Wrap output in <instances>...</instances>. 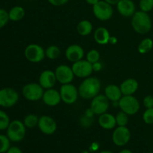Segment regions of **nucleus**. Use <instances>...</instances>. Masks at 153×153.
I'll return each mask as SVG.
<instances>
[{"label": "nucleus", "instance_id": "nucleus-25", "mask_svg": "<svg viewBox=\"0 0 153 153\" xmlns=\"http://www.w3.org/2000/svg\"><path fill=\"white\" fill-rule=\"evenodd\" d=\"M153 48V40L150 37L143 39L137 46V51L140 54L144 55L150 52Z\"/></svg>", "mask_w": 153, "mask_h": 153}, {"label": "nucleus", "instance_id": "nucleus-47", "mask_svg": "<svg viewBox=\"0 0 153 153\" xmlns=\"http://www.w3.org/2000/svg\"><path fill=\"white\" fill-rule=\"evenodd\" d=\"M152 71H153V67H152Z\"/></svg>", "mask_w": 153, "mask_h": 153}, {"label": "nucleus", "instance_id": "nucleus-17", "mask_svg": "<svg viewBox=\"0 0 153 153\" xmlns=\"http://www.w3.org/2000/svg\"><path fill=\"white\" fill-rule=\"evenodd\" d=\"M42 100L46 105L49 107H55L61 102V94L59 91L54 88L46 89L43 93Z\"/></svg>", "mask_w": 153, "mask_h": 153}, {"label": "nucleus", "instance_id": "nucleus-44", "mask_svg": "<svg viewBox=\"0 0 153 153\" xmlns=\"http://www.w3.org/2000/svg\"><path fill=\"white\" fill-rule=\"evenodd\" d=\"M119 153H133V152H131V151L130 150V149H122V150H121Z\"/></svg>", "mask_w": 153, "mask_h": 153}, {"label": "nucleus", "instance_id": "nucleus-15", "mask_svg": "<svg viewBox=\"0 0 153 153\" xmlns=\"http://www.w3.org/2000/svg\"><path fill=\"white\" fill-rule=\"evenodd\" d=\"M57 82L58 81H57L55 71H52L51 70H43L40 73L38 79V83L44 90L53 88Z\"/></svg>", "mask_w": 153, "mask_h": 153}, {"label": "nucleus", "instance_id": "nucleus-8", "mask_svg": "<svg viewBox=\"0 0 153 153\" xmlns=\"http://www.w3.org/2000/svg\"><path fill=\"white\" fill-rule=\"evenodd\" d=\"M24 55L27 61L31 63L41 62L46 58L45 49L36 43L28 45L24 50Z\"/></svg>", "mask_w": 153, "mask_h": 153}, {"label": "nucleus", "instance_id": "nucleus-29", "mask_svg": "<svg viewBox=\"0 0 153 153\" xmlns=\"http://www.w3.org/2000/svg\"><path fill=\"white\" fill-rule=\"evenodd\" d=\"M115 117H116L117 126H126L128 123V115L127 114L120 110L117 114Z\"/></svg>", "mask_w": 153, "mask_h": 153}, {"label": "nucleus", "instance_id": "nucleus-7", "mask_svg": "<svg viewBox=\"0 0 153 153\" xmlns=\"http://www.w3.org/2000/svg\"><path fill=\"white\" fill-rule=\"evenodd\" d=\"M19 96L17 91L12 88H4L0 89V106L9 108L17 103Z\"/></svg>", "mask_w": 153, "mask_h": 153}, {"label": "nucleus", "instance_id": "nucleus-33", "mask_svg": "<svg viewBox=\"0 0 153 153\" xmlns=\"http://www.w3.org/2000/svg\"><path fill=\"white\" fill-rule=\"evenodd\" d=\"M9 20V15L8 11L4 8L0 7V29L4 28L7 23H8Z\"/></svg>", "mask_w": 153, "mask_h": 153}, {"label": "nucleus", "instance_id": "nucleus-1", "mask_svg": "<svg viewBox=\"0 0 153 153\" xmlns=\"http://www.w3.org/2000/svg\"><path fill=\"white\" fill-rule=\"evenodd\" d=\"M101 90V82L97 77L89 76L84 79L78 88L79 97L84 100H92L100 94Z\"/></svg>", "mask_w": 153, "mask_h": 153}, {"label": "nucleus", "instance_id": "nucleus-18", "mask_svg": "<svg viewBox=\"0 0 153 153\" xmlns=\"http://www.w3.org/2000/svg\"><path fill=\"white\" fill-rule=\"evenodd\" d=\"M116 5L118 13L123 17H131L136 12V5L132 0H120Z\"/></svg>", "mask_w": 153, "mask_h": 153}, {"label": "nucleus", "instance_id": "nucleus-16", "mask_svg": "<svg viewBox=\"0 0 153 153\" xmlns=\"http://www.w3.org/2000/svg\"><path fill=\"white\" fill-rule=\"evenodd\" d=\"M66 58L72 63L83 59L85 56V50L83 47L79 44H72L66 49Z\"/></svg>", "mask_w": 153, "mask_h": 153}, {"label": "nucleus", "instance_id": "nucleus-19", "mask_svg": "<svg viewBox=\"0 0 153 153\" xmlns=\"http://www.w3.org/2000/svg\"><path fill=\"white\" fill-rule=\"evenodd\" d=\"M98 123L101 128L105 130H111L115 128L117 126L116 117L110 113L102 114L98 118Z\"/></svg>", "mask_w": 153, "mask_h": 153}, {"label": "nucleus", "instance_id": "nucleus-30", "mask_svg": "<svg viewBox=\"0 0 153 153\" xmlns=\"http://www.w3.org/2000/svg\"><path fill=\"white\" fill-rule=\"evenodd\" d=\"M10 140L7 135L0 134V153H6L10 147Z\"/></svg>", "mask_w": 153, "mask_h": 153}, {"label": "nucleus", "instance_id": "nucleus-2", "mask_svg": "<svg viewBox=\"0 0 153 153\" xmlns=\"http://www.w3.org/2000/svg\"><path fill=\"white\" fill-rule=\"evenodd\" d=\"M131 26L134 31L139 34L149 33L152 29V19L148 13L137 10L131 16Z\"/></svg>", "mask_w": 153, "mask_h": 153}, {"label": "nucleus", "instance_id": "nucleus-26", "mask_svg": "<svg viewBox=\"0 0 153 153\" xmlns=\"http://www.w3.org/2000/svg\"><path fill=\"white\" fill-rule=\"evenodd\" d=\"M46 57L49 60H56L61 55V49L56 45H51L45 49Z\"/></svg>", "mask_w": 153, "mask_h": 153}, {"label": "nucleus", "instance_id": "nucleus-28", "mask_svg": "<svg viewBox=\"0 0 153 153\" xmlns=\"http://www.w3.org/2000/svg\"><path fill=\"white\" fill-rule=\"evenodd\" d=\"M10 123V117L4 111L0 110V131H4L7 128Z\"/></svg>", "mask_w": 153, "mask_h": 153}, {"label": "nucleus", "instance_id": "nucleus-46", "mask_svg": "<svg viewBox=\"0 0 153 153\" xmlns=\"http://www.w3.org/2000/svg\"><path fill=\"white\" fill-rule=\"evenodd\" d=\"M147 153H153L152 152H147Z\"/></svg>", "mask_w": 153, "mask_h": 153}, {"label": "nucleus", "instance_id": "nucleus-32", "mask_svg": "<svg viewBox=\"0 0 153 153\" xmlns=\"http://www.w3.org/2000/svg\"><path fill=\"white\" fill-rule=\"evenodd\" d=\"M139 7L140 10L149 13L153 9V0H140Z\"/></svg>", "mask_w": 153, "mask_h": 153}, {"label": "nucleus", "instance_id": "nucleus-11", "mask_svg": "<svg viewBox=\"0 0 153 153\" xmlns=\"http://www.w3.org/2000/svg\"><path fill=\"white\" fill-rule=\"evenodd\" d=\"M109 100L105 94H98L91 100V108L94 111V114L101 115L108 111L110 106Z\"/></svg>", "mask_w": 153, "mask_h": 153}, {"label": "nucleus", "instance_id": "nucleus-5", "mask_svg": "<svg viewBox=\"0 0 153 153\" xmlns=\"http://www.w3.org/2000/svg\"><path fill=\"white\" fill-rule=\"evenodd\" d=\"M44 89L39 83L31 82L24 85L22 89V96L30 102H37L42 100Z\"/></svg>", "mask_w": 153, "mask_h": 153}, {"label": "nucleus", "instance_id": "nucleus-38", "mask_svg": "<svg viewBox=\"0 0 153 153\" xmlns=\"http://www.w3.org/2000/svg\"><path fill=\"white\" fill-rule=\"evenodd\" d=\"M92 66L94 72H100L102 70V64L100 61L94 63V64H92Z\"/></svg>", "mask_w": 153, "mask_h": 153}, {"label": "nucleus", "instance_id": "nucleus-31", "mask_svg": "<svg viewBox=\"0 0 153 153\" xmlns=\"http://www.w3.org/2000/svg\"><path fill=\"white\" fill-rule=\"evenodd\" d=\"M86 59L91 64H94L96 62L100 61V53L97 49H91L89 52L87 53Z\"/></svg>", "mask_w": 153, "mask_h": 153}, {"label": "nucleus", "instance_id": "nucleus-23", "mask_svg": "<svg viewBox=\"0 0 153 153\" xmlns=\"http://www.w3.org/2000/svg\"><path fill=\"white\" fill-rule=\"evenodd\" d=\"M76 30L79 35L86 37L91 34L93 31V24L88 19H83L78 23Z\"/></svg>", "mask_w": 153, "mask_h": 153}, {"label": "nucleus", "instance_id": "nucleus-37", "mask_svg": "<svg viewBox=\"0 0 153 153\" xmlns=\"http://www.w3.org/2000/svg\"><path fill=\"white\" fill-rule=\"evenodd\" d=\"M47 1L52 5L55 6V7H60V6H63L67 4L69 0H47Z\"/></svg>", "mask_w": 153, "mask_h": 153}, {"label": "nucleus", "instance_id": "nucleus-24", "mask_svg": "<svg viewBox=\"0 0 153 153\" xmlns=\"http://www.w3.org/2000/svg\"><path fill=\"white\" fill-rule=\"evenodd\" d=\"M8 15L10 20L13 21V22L20 21L21 19H23L25 15V9L22 6H13L9 10Z\"/></svg>", "mask_w": 153, "mask_h": 153}, {"label": "nucleus", "instance_id": "nucleus-45", "mask_svg": "<svg viewBox=\"0 0 153 153\" xmlns=\"http://www.w3.org/2000/svg\"><path fill=\"white\" fill-rule=\"evenodd\" d=\"M100 153H113L111 151H109V150H103L101 151Z\"/></svg>", "mask_w": 153, "mask_h": 153}, {"label": "nucleus", "instance_id": "nucleus-41", "mask_svg": "<svg viewBox=\"0 0 153 153\" xmlns=\"http://www.w3.org/2000/svg\"><path fill=\"white\" fill-rule=\"evenodd\" d=\"M117 43V38L116 37H114V36H113V37H111V36L110 37V40H109V43H111V44H115V43Z\"/></svg>", "mask_w": 153, "mask_h": 153}, {"label": "nucleus", "instance_id": "nucleus-4", "mask_svg": "<svg viewBox=\"0 0 153 153\" xmlns=\"http://www.w3.org/2000/svg\"><path fill=\"white\" fill-rule=\"evenodd\" d=\"M118 107L128 116H132L138 113L140 104L139 100L133 95L123 96L118 102Z\"/></svg>", "mask_w": 153, "mask_h": 153}, {"label": "nucleus", "instance_id": "nucleus-12", "mask_svg": "<svg viewBox=\"0 0 153 153\" xmlns=\"http://www.w3.org/2000/svg\"><path fill=\"white\" fill-rule=\"evenodd\" d=\"M131 131L127 126H117L112 134V141L117 146H123L131 140Z\"/></svg>", "mask_w": 153, "mask_h": 153}, {"label": "nucleus", "instance_id": "nucleus-3", "mask_svg": "<svg viewBox=\"0 0 153 153\" xmlns=\"http://www.w3.org/2000/svg\"><path fill=\"white\" fill-rule=\"evenodd\" d=\"M6 135L11 142L18 143L22 141L26 134V127L23 122L19 120L10 121L8 127L6 129Z\"/></svg>", "mask_w": 153, "mask_h": 153}, {"label": "nucleus", "instance_id": "nucleus-39", "mask_svg": "<svg viewBox=\"0 0 153 153\" xmlns=\"http://www.w3.org/2000/svg\"><path fill=\"white\" fill-rule=\"evenodd\" d=\"M6 153H22V151L17 146H10Z\"/></svg>", "mask_w": 153, "mask_h": 153}, {"label": "nucleus", "instance_id": "nucleus-6", "mask_svg": "<svg viewBox=\"0 0 153 153\" xmlns=\"http://www.w3.org/2000/svg\"><path fill=\"white\" fill-rule=\"evenodd\" d=\"M93 13L97 19L100 21H107L111 19L114 14L113 7L111 4L104 0L93 5Z\"/></svg>", "mask_w": 153, "mask_h": 153}, {"label": "nucleus", "instance_id": "nucleus-40", "mask_svg": "<svg viewBox=\"0 0 153 153\" xmlns=\"http://www.w3.org/2000/svg\"><path fill=\"white\" fill-rule=\"evenodd\" d=\"M85 115H86V116H88V117H94V111L91 110V108H90L87 109L86 111H85Z\"/></svg>", "mask_w": 153, "mask_h": 153}, {"label": "nucleus", "instance_id": "nucleus-22", "mask_svg": "<svg viewBox=\"0 0 153 153\" xmlns=\"http://www.w3.org/2000/svg\"><path fill=\"white\" fill-rule=\"evenodd\" d=\"M111 34L105 27H99L94 33V40L100 45H106L109 43Z\"/></svg>", "mask_w": 153, "mask_h": 153}, {"label": "nucleus", "instance_id": "nucleus-9", "mask_svg": "<svg viewBox=\"0 0 153 153\" xmlns=\"http://www.w3.org/2000/svg\"><path fill=\"white\" fill-rule=\"evenodd\" d=\"M59 92L61 101L67 105L74 104L79 97L78 88L72 83L61 85Z\"/></svg>", "mask_w": 153, "mask_h": 153}, {"label": "nucleus", "instance_id": "nucleus-36", "mask_svg": "<svg viewBox=\"0 0 153 153\" xmlns=\"http://www.w3.org/2000/svg\"><path fill=\"white\" fill-rule=\"evenodd\" d=\"M143 104L146 108H153V97L151 95H147L143 98Z\"/></svg>", "mask_w": 153, "mask_h": 153}, {"label": "nucleus", "instance_id": "nucleus-42", "mask_svg": "<svg viewBox=\"0 0 153 153\" xmlns=\"http://www.w3.org/2000/svg\"><path fill=\"white\" fill-rule=\"evenodd\" d=\"M86 1V2L88 3V4H91V5H94V4H97V2H99V1H100V0H85Z\"/></svg>", "mask_w": 153, "mask_h": 153}, {"label": "nucleus", "instance_id": "nucleus-27", "mask_svg": "<svg viewBox=\"0 0 153 153\" xmlns=\"http://www.w3.org/2000/svg\"><path fill=\"white\" fill-rule=\"evenodd\" d=\"M39 121V117L34 114H29L26 115L23 120V123L26 128H32L37 126Z\"/></svg>", "mask_w": 153, "mask_h": 153}, {"label": "nucleus", "instance_id": "nucleus-14", "mask_svg": "<svg viewBox=\"0 0 153 153\" xmlns=\"http://www.w3.org/2000/svg\"><path fill=\"white\" fill-rule=\"evenodd\" d=\"M37 126L39 130L46 135H52L57 130L56 122L52 117L48 115H43L39 117Z\"/></svg>", "mask_w": 153, "mask_h": 153}, {"label": "nucleus", "instance_id": "nucleus-10", "mask_svg": "<svg viewBox=\"0 0 153 153\" xmlns=\"http://www.w3.org/2000/svg\"><path fill=\"white\" fill-rule=\"evenodd\" d=\"M71 67L75 76H77L78 78H81V79L89 77L94 72L92 64L87 59H82L80 61L73 63Z\"/></svg>", "mask_w": 153, "mask_h": 153}, {"label": "nucleus", "instance_id": "nucleus-21", "mask_svg": "<svg viewBox=\"0 0 153 153\" xmlns=\"http://www.w3.org/2000/svg\"><path fill=\"white\" fill-rule=\"evenodd\" d=\"M104 94L112 102H117L123 97L120 88L116 85L111 84L105 87L104 91Z\"/></svg>", "mask_w": 153, "mask_h": 153}, {"label": "nucleus", "instance_id": "nucleus-43", "mask_svg": "<svg viewBox=\"0 0 153 153\" xmlns=\"http://www.w3.org/2000/svg\"><path fill=\"white\" fill-rule=\"evenodd\" d=\"M104 1H107L108 3L111 4V5H114V4H117L120 1V0H104Z\"/></svg>", "mask_w": 153, "mask_h": 153}, {"label": "nucleus", "instance_id": "nucleus-13", "mask_svg": "<svg viewBox=\"0 0 153 153\" xmlns=\"http://www.w3.org/2000/svg\"><path fill=\"white\" fill-rule=\"evenodd\" d=\"M57 81L61 85L70 84L73 81L75 77L72 67L66 64H61L55 70Z\"/></svg>", "mask_w": 153, "mask_h": 153}, {"label": "nucleus", "instance_id": "nucleus-34", "mask_svg": "<svg viewBox=\"0 0 153 153\" xmlns=\"http://www.w3.org/2000/svg\"><path fill=\"white\" fill-rule=\"evenodd\" d=\"M143 120L147 125L153 124V108H146L143 114Z\"/></svg>", "mask_w": 153, "mask_h": 153}, {"label": "nucleus", "instance_id": "nucleus-35", "mask_svg": "<svg viewBox=\"0 0 153 153\" xmlns=\"http://www.w3.org/2000/svg\"><path fill=\"white\" fill-rule=\"evenodd\" d=\"M80 123L82 126L84 127H89L92 125L93 123V117L86 116L84 114L80 119Z\"/></svg>", "mask_w": 153, "mask_h": 153}, {"label": "nucleus", "instance_id": "nucleus-20", "mask_svg": "<svg viewBox=\"0 0 153 153\" xmlns=\"http://www.w3.org/2000/svg\"><path fill=\"white\" fill-rule=\"evenodd\" d=\"M123 96L133 95L138 90L139 84L136 79L129 78L124 80L120 85Z\"/></svg>", "mask_w": 153, "mask_h": 153}]
</instances>
